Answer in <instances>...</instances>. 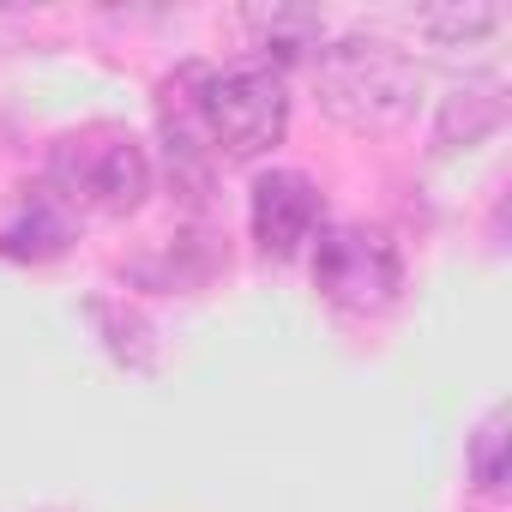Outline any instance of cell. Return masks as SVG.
<instances>
[{"mask_svg": "<svg viewBox=\"0 0 512 512\" xmlns=\"http://www.w3.org/2000/svg\"><path fill=\"white\" fill-rule=\"evenodd\" d=\"M320 109L356 133L398 127L422 97V67L386 37H338L314 55Z\"/></svg>", "mask_w": 512, "mask_h": 512, "instance_id": "1", "label": "cell"}, {"mask_svg": "<svg viewBox=\"0 0 512 512\" xmlns=\"http://www.w3.org/2000/svg\"><path fill=\"white\" fill-rule=\"evenodd\" d=\"M43 187L67 211H97V217H127L151 193V151L127 127H85L55 139Z\"/></svg>", "mask_w": 512, "mask_h": 512, "instance_id": "2", "label": "cell"}, {"mask_svg": "<svg viewBox=\"0 0 512 512\" xmlns=\"http://www.w3.org/2000/svg\"><path fill=\"white\" fill-rule=\"evenodd\" d=\"M199 127L223 157H260L290 133V85L284 67L247 61L199 79Z\"/></svg>", "mask_w": 512, "mask_h": 512, "instance_id": "3", "label": "cell"}, {"mask_svg": "<svg viewBox=\"0 0 512 512\" xmlns=\"http://www.w3.org/2000/svg\"><path fill=\"white\" fill-rule=\"evenodd\" d=\"M314 290L344 314H386L404 290V253L386 229L332 223L314 241Z\"/></svg>", "mask_w": 512, "mask_h": 512, "instance_id": "4", "label": "cell"}, {"mask_svg": "<svg viewBox=\"0 0 512 512\" xmlns=\"http://www.w3.org/2000/svg\"><path fill=\"white\" fill-rule=\"evenodd\" d=\"M247 217H253V241H260L266 260H296L320 235V217H326L320 181L302 169H260L247 193Z\"/></svg>", "mask_w": 512, "mask_h": 512, "instance_id": "5", "label": "cell"}, {"mask_svg": "<svg viewBox=\"0 0 512 512\" xmlns=\"http://www.w3.org/2000/svg\"><path fill=\"white\" fill-rule=\"evenodd\" d=\"M500 121H506V85L494 73H476V79L452 85L440 97V115H434V157L482 145Z\"/></svg>", "mask_w": 512, "mask_h": 512, "instance_id": "6", "label": "cell"}, {"mask_svg": "<svg viewBox=\"0 0 512 512\" xmlns=\"http://www.w3.org/2000/svg\"><path fill=\"white\" fill-rule=\"evenodd\" d=\"M67 235H73V211L43 187V193L25 205V217H19V223L0 229V247H7V253H25V260H49V253H61V247H67Z\"/></svg>", "mask_w": 512, "mask_h": 512, "instance_id": "7", "label": "cell"}, {"mask_svg": "<svg viewBox=\"0 0 512 512\" xmlns=\"http://www.w3.org/2000/svg\"><path fill=\"white\" fill-rule=\"evenodd\" d=\"M247 31L260 37V49H284V55H302L326 37V19L308 13V7H253L247 13Z\"/></svg>", "mask_w": 512, "mask_h": 512, "instance_id": "8", "label": "cell"}, {"mask_svg": "<svg viewBox=\"0 0 512 512\" xmlns=\"http://www.w3.org/2000/svg\"><path fill=\"white\" fill-rule=\"evenodd\" d=\"M464 470L482 494H500L506 488V410H488L482 428L470 434V452H464Z\"/></svg>", "mask_w": 512, "mask_h": 512, "instance_id": "9", "label": "cell"}, {"mask_svg": "<svg viewBox=\"0 0 512 512\" xmlns=\"http://www.w3.org/2000/svg\"><path fill=\"white\" fill-rule=\"evenodd\" d=\"M416 25L428 37H440V43H464V37H488L500 25V13L494 7H452V13H422Z\"/></svg>", "mask_w": 512, "mask_h": 512, "instance_id": "10", "label": "cell"}]
</instances>
